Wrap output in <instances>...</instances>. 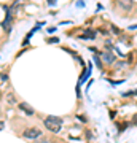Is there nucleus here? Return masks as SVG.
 Listing matches in <instances>:
<instances>
[{"label": "nucleus", "mask_w": 137, "mask_h": 143, "mask_svg": "<svg viewBox=\"0 0 137 143\" xmlns=\"http://www.w3.org/2000/svg\"><path fill=\"white\" fill-rule=\"evenodd\" d=\"M0 79H2V81H7V79H8V76H7L5 73H2V76H0Z\"/></svg>", "instance_id": "9b49d317"}, {"label": "nucleus", "mask_w": 137, "mask_h": 143, "mask_svg": "<svg viewBox=\"0 0 137 143\" xmlns=\"http://www.w3.org/2000/svg\"><path fill=\"white\" fill-rule=\"evenodd\" d=\"M19 108H21V110H23V111H24L26 115H29V116L35 113V111H34V108H32L30 105H27V104H24V102H23V104H19Z\"/></svg>", "instance_id": "423d86ee"}, {"label": "nucleus", "mask_w": 137, "mask_h": 143, "mask_svg": "<svg viewBox=\"0 0 137 143\" xmlns=\"http://www.w3.org/2000/svg\"><path fill=\"white\" fill-rule=\"evenodd\" d=\"M102 59L105 60V62H107V64H112V62H113V60H115V57H113L112 54H108V53H102Z\"/></svg>", "instance_id": "0eeeda50"}, {"label": "nucleus", "mask_w": 137, "mask_h": 143, "mask_svg": "<svg viewBox=\"0 0 137 143\" xmlns=\"http://www.w3.org/2000/svg\"><path fill=\"white\" fill-rule=\"evenodd\" d=\"M43 124H45V127L48 130H51V132L56 134V132H59L61 127H62V119L57 118V116H48V118H45Z\"/></svg>", "instance_id": "f257e3e1"}, {"label": "nucleus", "mask_w": 137, "mask_h": 143, "mask_svg": "<svg viewBox=\"0 0 137 143\" xmlns=\"http://www.w3.org/2000/svg\"><path fill=\"white\" fill-rule=\"evenodd\" d=\"M7 99H8V104H10V105H13V104H16V99L13 97V94H8V97H7Z\"/></svg>", "instance_id": "1a4fd4ad"}, {"label": "nucleus", "mask_w": 137, "mask_h": 143, "mask_svg": "<svg viewBox=\"0 0 137 143\" xmlns=\"http://www.w3.org/2000/svg\"><path fill=\"white\" fill-rule=\"evenodd\" d=\"M38 143H53V141H51L50 138H42V140L38 141Z\"/></svg>", "instance_id": "9d476101"}, {"label": "nucleus", "mask_w": 137, "mask_h": 143, "mask_svg": "<svg viewBox=\"0 0 137 143\" xmlns=\"http://www.w3.org/2000/svg\"><path fill=\"white\" fill-rule=\"evenodd\" d=\"M89 73H91V65H89V67L85 70V73L81 75V78H80V83H85V81H86V78L89 76Z\"/></svg>", "instance_id": "6e6552de"}, {"label": "nucleus", "mask_w": 137, "mask_h": 143, "mask_svg": "<svg viewBox=\"0 0 137 143\" xmlns=\"http://www.w3.org/2000/svg\"><path fill=\"white\" fill-rule=\"evenodd\" d=\"M2 129H3V122H2V121H0V130H2Z\"/></svg>", "instance_id": "ddd939ff"}, {"label": "nucleus", "mask_w": 137, "mask_h": 143, "mask_svg": "<svg viewBox=\"0 0 137 143\" xmlns=\"http://www.w3.org/2000/svg\"><path fill=\"white\" fill-rule=\"evenodd\" d=\"M24 138H29V140H35V138H40L42 137V130L37 129V127H29L24 130Z\"/></svg>", "instance_id": "f03ea898"}, {"label": "nucleus", "mask_w": 137, "mask_h": 143, "mask_svg": "<svg viewBox=\"0 0 137 143\" xmlns=\"http://www.w3.org/2000/svg\"><path fill=\"white\" fill-rule=\"evenodd\" d=\"M11 16H13V10L10 8V10L7 11V18H5V21L2 22V26H3V29H5L7 32H10V30H11Z\"/></svg>", "instance_id": "7ed1b4c3"}, {"label": "nucleus", "mask_w": 137, "mask_h": 143, "mask_svg": "<svg viewBox=\"0 0 137 143\" xmlns=\"http://www.w3.org/2000/svg\"><path fill=\"white\" fill-rule=\"evenodd\" d=\"M48 3L50 5H56V0H48Z\"/></svg>", "instance_id": "f8f14e48"}, {"label": "nucleus", "mask_w": 137, "mask_h": 143, "mask_svg": "<svg viewBox=\"0 0 137 143\" xmlns=\"http://www.w3.org/2000/svg\"><path fill=\"white\" fill-rule=\"evenodd\" d=\"M80 38H81V40H89V38H91V40H94V38H96V30L86 29V30L80 35Z\"/></svg>", "instance_id": "20e7f679"}, {"label": "nucleus", "mask_w": 137, "mask_h": 143, "mask_svg": "<svg viewBox=\"0 0 137 143\" xmlns=\"http://www.w3.org/2000/svg\"><path fill=\"white\" fill-rule=\"evenodd\" d=\"M118 5L124 10V11H129L132 8V0H118Z\"/></svg>", "instance_id": "39448f33"}]
</instances>
